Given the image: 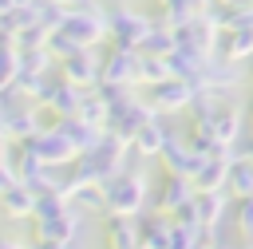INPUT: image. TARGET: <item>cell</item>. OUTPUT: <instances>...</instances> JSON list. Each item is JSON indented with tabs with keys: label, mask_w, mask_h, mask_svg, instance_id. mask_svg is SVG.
Instances as JSON below:
<instances>
[{
	"label": "cell",
	"mask_w": 253,
	"mask_h": 249,
	"mask_svg": "<svg viewBox=\"0 0 253 249\" xmlns=\"http://www.w3.org/2000/svg\"><path fill=\"white\" fill-rule=\"evenodd\" d=\"M154 95H158V103H162L166 111H174V107H186V103L194 99V87L182 83V79H174V83H162Z\"/></svg>",
	"instance_id": "cell-6"
},
{
	"label": "cell",
	"mask_w": 253,
	"mask_h": 249,
	"mask_svg": "<svg viewBox=\"0 0 253 249\" xmlns=\"http://www.w3.org/2000/svg\"><path fill=\"white\" fill-rule=\"evenodd\" d=\"M241 130H245V103H229V99L221 95V103H217V111H213L206 134H210L221 150H229V146L241 138Z\"/></svg>",
	"instance_id": "cell-1"
},
{
	"label": "cell",
	"mask_w": 253,
	"mask_h": 249,
	"mask_svg": "<svg viewBox=\"0 0 253 249\" xmlns=\"http://www.w3.org/2000/svg\"><path fill=\"white\" fill-rule=\"evenodd\" d=\"M166 138H162V126H154V123H146L142 126V150H158Z\"/></svg>",
	"instance_id": "cell-8"
},
{
	"label": "cell",
	"mask_w": 253,
	"mask_h": 249,
	"mask_svg": "<svg viewBox=\"0 0 253 249\" xmlns=\"http://www.w3.org/2000/svg\"><path fill=\"white\" fill-rule=\"evenodd\" d=\"M237 233H241V245L253 249V198L237 202Z\"/></svg>",
	"instance_id": "cell-7"
},
{
	"label": "cell",
	"mask_w": 253,
	"mask_h": 249,
	"mask_svg": "<svg viewBox=\"0 0 253 249\" xmlns=\"http://www.w3.org/2000/svg\"><path fill=\"white\" fill-rule=\"evenodd\" d=\"M217 55H221L225 63L253 59V28H241V32H221V36H217Z\"/></svg>",
	"instance_id": "cell-3"
},
{
	"label": "cell",
	"mask_w": 253,
	"mask_h": 249,
	"mask_svg": "<svg viewBox=\"0 0 253 249\" xmlns=\"http://www.w3.org/2000/svg\"><path fill=\"white\" fill-rule=\"evenodd\" d=\"M241 158H249V162H253V138L245 142V150H241Z\"/></svg>",
	"instance_id": "cell-10"
},
{
	"label": "cell",
	"mask_w": 253,
	"mask_h": 249,
	"mask_svg": "<svg viewBox=\"0 0 253 249\" xmlns=\"http://www.w3.org/2000/svg\"><path fill=\"white\" fill-rule=\"evenodd\" d=\"M225 190L237 198V202H245V198H253V162L249 158H233L229 162V178H225Z\"/></svg>",
	"instance_id": "cell-4"
},
{
	"label": "cell",
	"mask_w": 253,
	"mask_h": 249,
	"mask_svg": "<svg viewBox=\"0 0 253 249\" xmlns=\"http://www.w3.org/2000/svg\"><path fill=\"white\" fill-rule=\"evenodd\" d=\"M245 119H249V123H253V99H249V103H245Z\"/></svg>",
	"instance_id": "cell-11"
},
{
	"label": "cell",
	"mask_w": 253,
	"mask_h": 249,
	"mask_svg": "<svg viewBox=\"0 0 253 249\" xmlns=\"http://www.w3.org/2000/svg\"><path fill=\"white\" fill-rule=\"evenodd\" d=\"M142 75H146V79H162V75H166V63H162V59H146V63H142Z\"/></svg>",
	"instance_id": "cell-9"
},
{
	"label": "cell",
	"mask_w": 253,
	"mask_h": 249,
	"mask_svg": "<svg viewBox=\"0 0 253 249\" xmlns=\"http://www.w3.org/2000/svg\"><path fill=\"white\" fill-rule=\"evenodd\" d=\"M221 209H225V194H194V213L202 229H213L221 221Z\"/></svg>",
	"instance_id": "cell-5"
},
{
	"label": "cell",
	"mask_w": 253,
	"mask_h": 249,
	"mask_svg": "<svg viewBox=\"0 0 253 249\" xmlns=\"http://www.w3.org/2000/svg\"><path fill=\"white\" fill-rule=\"evenodd\" d=\"M229 162H233L229 150L225 154H213V158H202L198 174L190 178L194 182V194H221L225 190V178H229Z\"/></svg>",
	"instance_id": "cell-2"
},
{
	"label": "cell",
	"mask_w": 253,
	"mask_h": 249,
	"mask_svg": "<svg viewBox=\"0 0 253 249\" xmlns=\"http://www.w3.org/2000/svg\"><path fill=\"white\" fill-rule=\"evenodd\" d=\"M213 249H249V245H213Z\"/></svg>",
	"instance_id": "cell-12"
}]
</instances>
